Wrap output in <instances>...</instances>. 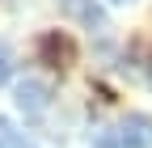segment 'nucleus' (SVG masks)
I'll return each mask as SVG.
<instances>
[{"mask_svg":"<svg viewBox=\"0 0 152 148\" xmlns=\"http://www.w3.org/2000/svg\"><path fill=\"white\" fill-rule=\"evenodd\" d=\"M59 13L80 21V26H89V30H106V9L97 0H59Z\"/></svg>","mask_w":152,"mask_h":148,"instance_id":"4","label":"nucleus"},{"mask_svg":"<svg viewBox=\"0 0 152 148\" xmlns=\"http://www.w3.org/2000/svg\"><path fill=\"white\" fill-rule=\"evenodd\" d=\"M110 4H135V0H110Z\"/></svg>","mask_w":152,"mask_h":148,"instance_id":"7","label":"nucleus"},{"mask_svg":"<svg viewBox=\"0 0 152 148\" xmlns=\"http://www.w3.org/2000/svg\"><path fill=\"white\" fill-rule=\"evenodd\" d=\"M0 148H34V144L26 140V131H17L9 119H0Z\"/></svg>","mask_w":152,"mask_h":148,"instance_id":"5","label":"nucleus"},{"mask_svg":"<svg viewBox=\"0 0 152 148\" xmlns=\"http://www.w3.org/2000/svg\"><path fill=\"white\" fill-rule=\"evenodd\" d=\"M93 148H152V119L148 114H127L114 127L89 136Z\"/></svg>","mask_w":152,"mask_h":148,"instance_id":"1","label":"nucleus"},{"mask_svg":"<svg viewBox=\"0 0 152 148\" xmlns=\"http://www.w3.org/2000/svg\"><path fill=\"white\" fill-rule=\"evenodd\" d=\"M38 59L47 68H72L76 64V42L59 30H47L42 38H38Z\"/></svg>","mask_w":152,"mask_h":148,"instance_id":"2","label":"nucleus"},{"mask_svg":"<svg viewBox=\"0 0 152 148\" xmlns=\"http://www.w3.org/2000/svg\"><path fill=\"white\" fill-rule=\"evenodd\" d=\"M13 97H17V110H21L26 119H42L47 110H51V89L42 81H21Z\"/></svg>","mask_w":152,"mask_h":148,"instance_id":"3","label":"nucleus"},{"mask_svg":"<svg viewBox=\"0 0 152 148\" xmlns=\"http://www.w3.org/2000/svg\"><path fill=\"white\" fill-rule=\"evenodd\" d=\"M9 76H13V47L0 42V85H4Z\"/></svg>","mask_w":152,"mask_h":148,"instance_id":"6","label":"nucleus"}]
</instances>
